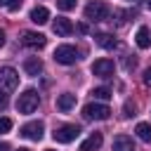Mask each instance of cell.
Listing matches in <instances>:
<instances>
[{
    "mask_svg": "<svg viewBox=\"0 0 151 151\" xmlns=\"http://www.w3.org/2000/svg\"><path fill=\"white\" fill-rule=\"evenodd\" d=\"M54 61L57 64H64V66H71V64H76L78 61V50L73 47V45H59L57 50H54Z\"/></svg>",
    "mask_w": 151,
    "mask_h": 151,
    "instance_id": "5b68a950",
    "label": "cell"
},
{
    "mask_svg": "<svg viewBox=\"0 0 151 151\" xmlns=\"http://www.w3.org/2000/svg\"><path fill=\"white\" fill-rule=\"evenodd\" d=\"M78 134H80V127H78V125H61V127H57V130L52 132L54 142H59V144H68V142H73Z\"/></svg>",
    "mask_w": 151,
    "mask_h": 151,
    "instance_id": "8992f818",
    "label": "cell"
},
{
    "mask_svg": "<svg viewBox=\"0 0 151 151\" xmlns=\"http://www.w3.org/2000/svg\"><path fill=\"white\" fill-rule=\"evenodd\" d=\"M52 31H54L57 35L66 38V35L73 33V24H71V19H66V17H57V21L52 24Z\"/></svg>",
    "mask_w": 151,
    "mask_h": 151,
    "instance_id": "30bf717a",
    "label": "cell"
},
{
    "mask_svg": "<svg viewBox=\"0 0 151 151\" xmlns=\"http://www.w3.org/2000/svg\"><path fill=\"white\" fill-rule=\"evenodd\" d=\"M45 42H47V38L38 31H24L21 33V45H26L31 50H40V47H45Z\"/></svg>",
    "mask_w": 151,
    "mask_h": 151,
    "instance_id": "ba28073f",
    "label": "cell"
},
{
    "mask_svg": "<svg viewBox=\"0 0 151 151\" xmlns=\"http://www.w3.org/2000/svg\"><path fill=\"white\" fill-rule=\"evenodd\" d=\"M2 45H5V31L0 28V47H2Z\"/></svg>",
    "mask_w": 151,
    "mask_h": 151,
    "instance_id": "83f0119b",
    "label": "cell"
},
{
    "mask_svg": "<svg viewBox=\"0 0 151 151\" xmlns=\"http://www.w3.org/2000/svg\"><path fill=\"white\" fill-rule=\"evenodd\" d=\"M134 132H137V137H139L142 142L151 144V123H137Z\"/></svg>",
    "mask_w": 151,
    "mask_h": 151,
    "instance_id": "ac0fdd59",
    "label": "cell"
},
{
    "mask_svg": "<svg viewBox=\"0 0 151 151\" xmlns=\"http://www.w3.org/2000/svg\"><path fill=\"white\" fill-rule=\"evenodd\" d=\"M24 71H26L28 76H40V73H42V61H40L38 57H28V59L24 61Z\"/></svg>",
    "mask_w": 151,
    "mask_h": 151,
    "instance_id": "e0dca14e",
    "label": "cell"
},
{
    "mask_svg": "<svg viewBox=\"0 0 151 151\" xmlns=\"http://www.w3.org/2000/svg\"><path fill=\"white\" fill-rule=\"evenodd\" d=\"M142 83H144L146 87H151V68H146V71H144V76H142Z\"/></svg>",
    "mask_w": 151,
    "mask_h": 151,
    "instance_id": "d4e9b609",
    "label": "cell"
},
{
    "mask_svg": "<svg viewBox=\"0 0 151 151\" xmlns=\"http://www.w3.org/2000/svg\"><path fill=\"white\" fill-rule=\"evenodd\" d=\"M109 17H111V7L104 0H90L85 5V19H90V21H104Z\"/></svg>",
    "mask_w": 151,
    "mask_h": 151,
    "instance_id": "6da1fadb",
    "label": "cell"
},
{
    "mask_svg": "<svg viewBox=\"0 0 151 151\" xmlns=\"http://www.w3.org/2000/svg\"><path fill=\"white\" fill-rule=\"evenodd\" d=\"M94 42L104 50H116L118 47V40L111 35V33H94Z\"/></svg>",
    "mask_w": 151,
    "mask_h": 151,
    "instance_id": "7c38bea8",
    "label": "cell"
},
{
    "mask_svg": "<svg viewBox=\"0 0 151 151\" xmlns=\"http://www.w3.org/2000/svg\"><path fill=\"white\" fill-rule=\"evenodd\" d=\"M42 132H45V127H42V123H40V120H31V123L21 125V130H19V134H21L24 139H31V142L42 139Z\"/></svg>",
    "mask_w": 151,
    "mask_h": 151,
    "instance_id": "52a82bcc",
    "label": "cell"
},
{
    "mask_svg": "<svg viewBox=\"0 0 151 151\" xmlns=\"http://www.w3.org/2000/svg\"><path fill=\"white\" fill-rule=\"evenodd\" d=\"M2 5H5L9 12H17V9L24 5V0H2Z\"/></svg>",
    "mask_w": 151,
    "mask_h": 151,
    "instance_id": "7402d4cb",
    "label": "cell"
},
{
    "mask_svg": "<svg viewBox=\"0 0 151 151\" xmlns=\"http://www.w3.org/2000/svg\"><path fill=\"white\" fill-rule=\"evenodd\" d=\"M17 85H19V73L12 66H2L0 68V92L9 94V92L17 90Z\"/></svg>",
    "mask_w": 151,
    "mask_h": 151,
    "instance_id": "3957f363",
    "label": "cell"
},
{
    "mask_svg": "<svg viewBox=\"0 0 151 151\" xmlns=\"http://www.w3.org/2000/svg\"><path fill=\"white\" fill-rule=\"evenodd\" d=\"M57 7L64 12H71V9H76V0H57Z\"/></svg>",
    "mask_w": 151,
    "mask_h": 151,
    "instance_id": "44dd1931",
    "label": "cell"
},
{
    "mask_svg": "<svg viewBox=\"0 0 151 151\" xmlns=\"http://www.w3.org/2000/svg\"><path fill=\"white\" fill-rule=\"evenodd\" d=\"M109 116H111V109H109L106 104L92 101V104H85V106H83V118H85V120H106Z\"/></svg>",
    "mask_w": 151,
    "mask_h": 151,
    "instance_id": "277c9868",
    "label": "cell"
},
{
    "mask_svg": "<svg viewBox=\"0 0 151 151\" xmlns=\"http://www.w3.org/2000/svg\"><path fill=\"white\" fill-rule=\"evenodd\" d=\"M113 61L111 59H97L94 64H92V73L94 76H99V78H109V76H113Z\"/></svg>",
    "mask_w": 151,
    "mask_h": 151,
    "instance_id": "9c48e42d",
    "label": "cell"
},
{
    "mask_svg": "<svg viewBox=\"0 0 151 151\" xmlns=\"http://www.w3.org/2000/svg\"><path fill=\"white\" fill-rule=\"evenodd\" d=\"M9 130H12V120L2 116V118H0V134H7Z\"/></svg>",
    "mask_w": 151,
    "mask_h": 151,
    "instance_id": "603a6c76",
    "label": "cell"
},
{
    "mask_svg": "<svg viewBox=\"0 0 151 151\" xmlns=\"http://www.w3.org/2000/svg\"><path fill=\"white\" fill-rule=\"evenodd\" d=\"M17 151H31V149H17Z\"/></svg>",
    "mask_w": 151,
    "mask_h": 151,
    "instance_id": "f546056e",
    "label": "cell"
},
{
    "mask_svg": "<svg viewBox=\"0 0 151 151\" xmlns=\"http://www.w3.org/2000/svg\"><path fill=\"white\" fill-rule=\"evenodd\" d=\"M111 151H137V149H134V142L127 134H118L111 144Z\"/></svg>",
    "mask_w": 151,
    "mask_h": 151,
    "instance_id": "8fae6325",
    "label": "cell"
},
{
    "mask_svg": "<svg viewBox=\"0 0 151 151\" xmlns=\"http://www.w3.org/2000/svg\"><path fill=\"white\" fill-rule=\"evenodd\" d=\"M125 17H127V12H123V9H113V19H116V26H123V24L127 21ZM113 19H111V21H113Z\"/></svg>",
    "mask_w": 151,
    "mask_h": 151,
    "instance_id": "ffe728a7",
    "label": "cell"
},
{
    "mask_svg": "<svg viewBox=\"0 0 151 151\" xmlns=\"http://www.w3.org/2000/svg\"><path fill=\"white\" fill-rule=\"evenodd\" d=\"M38 104H40V97H38V92H35L33 87L24 90V92L19 94V99H17V109H19L21 113H33V111L38 109Z\"/></svg>",
    "mask_w": 151,
    "mask_h": 151,
    "instance_id": "7a4b0ae2",
    "label": "cell"
},
{
    "mask_svg": "<svg viewBox=\"0 0 151 151\" xmlns=\"http://www.w3.org/2000/svg\"><path fill=\"white\" fill-rule=\"evenodd\" d=\"M31 21L38 24V26L47 24V21H50V9L42 7V5H40V7H33V9H31Z\"/></svg>",
    "mask_w": 151,
    "mask_h": 151,
    "instance_id": "5bb4252c",
    "label": "cell"
},
{
    "mask_svg": "<svg viewBox=\"0 0 151 151\" xmlns=\"http://www.w3.org/2000/svg\"><path fill=\"white\" fill-rule=\"evenodd\" d=\"M0 5H2V0H0Z\"/></svg>",
    "mask_w": 151,
    "mask_h": 151,
    "instance_id": "4dcf8cb0",
    "label": "cell"
},
{
    "mask_svg": "<svg viewBox=\"0 0 151 151\" xmlns=\"http://www.w3.org/2000/svg\"><path fill=\"white\" fill-rule=\"evenodd\" d=\"M73 106H76V94L64 92V94H59V97H57V109H59V111H64V113H66V111H71Z\"/></svg>",
    "mask_w": 151,
    "mask_h": 151,
    "instance_id": "9a60e30c",
    "label": "cell"
},
{
    "mask_svg": "<svg viewBox=\"0 0 151 151\" xmlns=\"http://www.w3.org/2000/svg\"><path fill=\"white\" fill-rule=\"evenodd\" d=\"M90 94H92L94 99H101V101H106V99H111V97H113V92H111L109 87H94Z\"/></svg>",
    "mask_w": 151,
    "mask_h": 151,
    "instance_id": "d6986e66",
    "label": "cell"
},
{
    "mask_svg": "<svg viewBox=\"0 0 151 151\" xmlns=\"http://www.w3.org/2000/svg\"><path fill=\"white\" fill-rule=\"evenodd\" d=\"M101 142H104V137H101V132H92L83 144H80V151H97L99 146H101Z\"/></svg>",
    "mask_w": 151,
    "mask_h": 151,
    "instance_id": "4fadbf2b",
    "label": "cell"
},
{
    "mask_svg": "<svg viewBox=\"0 0 151 151\" xmlns=\"http://www.w3.org/2000/svg\"><path fill=\"white\" fill-rule=\"evenodd\" d=\"M5 106H7V94L0 92V109H5Z\"/></svg>",
    "mask_w": 151,
    "mask_h": 151,
    "instance_id": "484cf974",
    "label": "cell"
},
{
    "mask_svg": "<svg viewBox=\"0 0 151 151\" xmlns=\"http://www.w3.org/2000/svg\"><path fill=\"white\" fill-rule=\"evenodd\" d=\"M134 40H137V47H139V50H149V47H151V33H149V28H146V26H139Z\"/></svg>",
    "mask_w": 151,
    "mask_h": 151,
    "instance_id": "2e32d148",
    "label": "cell"
},
{
    "mask_svg": "<svg viewBox=\"0 0 151 151\" xmlns=\"http://www.w3.org/2000/svg\"><path fill=\"white\" fill-rule=\"evenodd\" d=\"M146 7H149V9H151V0H146Z\"/></svg>",
    "mask_w": 151,
    "mask_h": 151,
    "instance_id": "f1b7e54d",
    "label": "cell"
},
{
    "mask_svg": "<svg viewBox=\"0 0 151 151\" xmlns=\"http://www.w3.org/2000/svg\"><path fill=\"white\" fill-rule=\"evenodd\" d=\"M123 111H125V118H132V116H137V113H134V111H137V106H134L132 101H125Z\"/></svg>",
    "mask_w": 151,
    "mask_h": 151,
    "instance_id": "cb8c5ba5",
    "label": "cell"
},
{
    "mask_svg": "<svg viewBox=\"0 0 151 151\" xmlns=\"http://www.w3.org/2000/svg\"><path fill=\"white\" fill-rule=\"evenodd\" d=\"M0 151H9V144H5V142H0Z\"/></svg>",
    "mask_w": 151,
    "mask_h": 151,
    "instance_id": "4316f807",
    "label": "cell"
}]
</instances>
